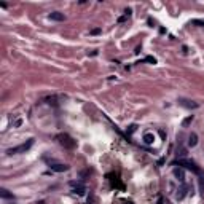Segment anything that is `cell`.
<instances>
[{
	"label": "cell",
	"mask_w": 204,
	"mask_h": 204,
	"mask_svg": "<svg viewBox=\"0 0 204 204\" xmlns=\"http://www.w3.org/2000/svg\"><path fill=\"white\" fill-rule=\"evenodd\" d=\"M32 145H34V139H29V140H27V142L21 144V145H18V147H11V149H8V150H6V155H18V153H26V152L29 150Z\"/></svg>",
	"instance_id": "1"
},
{
	"label": "cell",
	"mask_w": 204,
	"mask_h": 204,
	"mask_svg": "<svg viewBox=\"0 0 204 204\" xmlns=\"http://www.w3.org/2000/svg\"><path fill=\"white\" fill-rule=\"evenodd\" d=\"M56 140H58L64 149H75V145H77L75 140L70 137L69 134H66V132H64V134H58V136H56Z\"/></svg>",
	"instance_id": "2"
},
{
	"label": "cell",
	"mask_w": 204,
	"mask_h": 204,
	"mask_svg": "<svg viewBox=\"0 0 204 204\" xmlns=\"http://www.w3.org/2000/svg\"><path fill=\"white\" fill-rule=\"evenodd\" d=\"M174 166H184V167H187V169L193 171L195 174L201 175V171H199V167L196 166V164L193 163V161H188V159H177V161H174Z\"/></svg>",
	"instance_id": "3"
},
{
	"label": "cell",
	"mask_w": 204,
	"mask_h": 204,
	"mask_svg": "<svg viewBox=\"0 0 204 204\" xmlns=\"http://www.w3.org/2000/svg\"><path fill=\"white\" fill-rule=\"evenodd\" d=\"M46 163L48 166H50V169L54 171V172H64L69 169V166L64 164V163H58V161H54V159H46Z\"/></svg>",
	"instance_id": "4"
},
{
	"label": "cell",
	"mask_w": 204,
	"mask_h": 204,
	"mask_svg": "<svg viewBox=\"0 0 204 204\" xmlns=\"http://www.w3.org/2000/svg\"><path fill=\"white\" fill-rule=\"evenodd\" d=\"M70 185H72L73 187V190H72V191L75 193V195H85V191H86V187L85 185H83V184H80V182H78V184H77V182H70Z\"/></svg>",
	"instance_id": "5"
},
{
	"label": "cell",
	"mask_w": 204,
	"mask_h": 204,
	"mask_svg": "<svg viewBox=\"0 0 204 204\" xmlns=\"http://www.w3.org/2000/svg\"><path fill=\"white\" fill-rule=\"evenodd\" d=\"M179 104L182 105V107H185V109H198L199 107L198 102L190 101V99H179Z\"/></svg>",
	"instance_id": "6"
},
{
	"label": "cell",
	"mask_w": 204,
	"mask_h": 204,
	"mask_svg": "<svg viewBox=\"0 0 204 204\" xmlns=\"http://www.w3.org/2000/svg\"><path fill=\"white\" fill-rule=\"evenodd\" d=\"M48 18H50L51 21H64L66 16H64V13H59V11H53L48 15Z\"/></svg>",
	"instance_id": "7"
},
{
	"label": "cell",
	"mask_w": 204,
	"mask_h": 204,
	"mask_svg": "<svg viewBox=\"0 0 204 204\" xmlns=\"http://www.w3.org/2000/svg\"><path fill=\"white\" fill-rule=\"evenodd\" d=\"M196 144H198V134L196 132H191L188 137V147H195Z\"/></svg>",
	"instance_id": "8"
},
{
	"label": "cell",
	"mask_w": 204,
	"mask_h": 204,
	"mask_svg": "<svg viewBox=\"0 0 204 204\" xmlns=\"http://www.w3.org/2000/svg\"><path fill=\"white\" fill-rule=\"evenodd\" d=\"M0 196H2L3 199H13V193H10L6 188H2V190H0Z\"/></svg>",
	"instance_id": "9"
},
{
	"label": "cell",
	"mask_w": 204,
	"mask_h": 204,
	"mask_svg": "<svg viewBox=\"0 0 204 204\" xmlns=\"http://www.w3.org/2000/svg\"><path fill=\"white\" fill-rule=\"evenodd\" d=\"M174 174H175V177H177V179L182 182V184H184V182H185V175H184V171H182V169H175V171H174Z\"/></svg>",
	"instance_id": "10"
},
{
	"label": "cell",
	"mask_w": 204,
	"mask_h": 204,
	"mask_svg": "<svg viewBox=\"0 0 204 204\" xmlns=\"http://www.w3.org/2000/svg\"><path fill=\"white\" fill-rule=\"evenodd\" d=\"M191 121H193V115H190V116H187L184 121H182V128H188L190 124H191Z\"/></svg>",
	"instance_id": "11"
},
{
	"label": "cell",
	"mask_w": 204,
	"mask_h": 204,
	"mask_svg": "<svg viewBox=\"0 0 204 204\" xmlns=\"http://www.w3.org/2000/svg\"><path fill=\"white\" fill-rule=\"evenodd\" d=\"M153 140H155V137H153V134H150V132H147V134L144 136V142L145 144H153Z\"/></svg>",
	"instance_id": "12"
},
{
	"label": "cell",
	"mask_w": 204,
	"mask_h": 204,
	"mask_svg": "<svg viewBox=\"0 0 204 204\" xmlns=\"http://www.w3.org/2000/svg\"><path fill=\"white\" fill-rule=\"evenodd\" d=\"M191 24H195V26H199V27H204V21H198V19H193V21H191Z\"/></svg>",
	"instance_id": "13"
},
{
	"label": "cell",
	"mask_w": 204,
	"mask_h": 204,
	"mask_svg": "<svg viewBox=\"0 0 204 204\" xmlns=\"http://www.w3.org/2000/svg\"><path fill=\"white\" fill-rule=\"evenodd\" d=\"M136 128H137L136 124H131V126H129V132H134V131H136Z\"/></svg>",
	"instance_id": "14"
},
{
	"label": "cell",
	"mask_w": 204,
	"mask_h": 204,
	"mask_svg": "<svg viewBox=\"0 0 204 204\" xmlns=\"http://www.w3.org/2000/svg\"><path fill=\"white\" fill-rule=\"evenodd\" d=\"M126 19H128V16H126V15H124V16H121V18H120V19H118V23H123V21H126Z\"/></svg>",
	"instance_id": "15"
},
{
	"label": "cell",
	"mask_w": 204,
	"mask_h": 204,
	"mask_svg": "<svg viewBox=\"0 0 204 204\" xmlns=\"http://www.w3.org/2000/svg\"><path fill=\"white\" fill-rule=\"evenodd\" d=\"M101 32V29H93V30H91V34H99Z\"/></svg>",
	"instance_id": "16"
}]
</instances>
